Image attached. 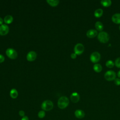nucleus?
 I'll list each match as a JSON object with an SVG mask.
<instances>
[{
    "mask_svg": "<svg viewBox=\"0 0 120 120\" xmlns=\"http://www.w3.org/2000/svg\"><path fill=\"white\" fill-rule=\"evenodd\" d=\"M69 103V99L67 97L62 96L58 101V106L60 109H64L68 105Z\"/></svg>",
    "mask_w": 120,
    "mask_h": 120,
    "instance_id": "1",
    "label": "nucleus"
},
{
    "mask_svg": "<svg viewBox=\"0 0 120 120\" xmlns=\"http://www.w3.org/2000/svg\"><path fill=\"white\" fill-rule=\"evenodd\" d=\"M98 39L101 43H106L109 39V36L107 32L101 31L98 34Z\"/></svg>",
    "mask_w": 120,
    "mask_h": 120,
    "instance_id": "2",
    "label": "nucleus"
},
{
    "mask_svg": "<svg viewBox=\"0 0 120 120\" xmlns=\"http://www.w3.org/2000/svg\"><path fill=\"white\" fill-rule=\"evenodd\" d=\"M53 103L49 100H46L44 101L41 105V108L44 111H50L53 108Z\"/></svg>",
    "mask_w": 120,
    "mask_h": 120,
    "instance_id": "3",
    "label": "nucleus"
},
{
    "mask_svg": "<svg viewBox=\"0 0 120 120\" xmlns=\"http://www.w3.org/2000/svg\"><path fill=\"white\" fill-rule=\"evenodd\" d=\"M6 53L8 58L13 60L15 59L18 56L16 51L11 48H8L6 51Z\"/></svg>",
    "mask_w": 120,
    "mask_h": 120,
    "instance_id": "4",
    "label": "nucleus"
},
{
    "mask_svg": "<svg viewBox=\"0 0 120 120\" xmlns=\"http://www.w3.org/2000/svg\"><path fill=\"white\" fill-rule=\"evenodd\" d=\"M116 73L112 70H108L104 75L105 78L108 81L114 80L116 78Z\"/></svg>",
    "mask_w": 120,
    "mask_h": 120,
    "instance_id": "5",
    "label": "nucleus"
},
{
    "mask_svg": "<svg viewBox=\"0 0 120 120\" xmlns=\"http://www.w3.org/2000/svg\"><path fill=\"white\" fill-rule=\"evenodd\" d=\"M101 56L100 53L98 52H93L90 56V61L94 63H96L98 62L100 59Z\"/></svg>",
    "mask_w": 120,
    "mask_h": 120,
    "instance_id": "6",
    "label": "nucleus"
},
{
    "mask_svg": "<svg viewBox=\"0 0 120 120\" xmlns=\"http://www.w3.org/2000/svg\"><path fill=\"white\" fill-rule=\"evenodd\" d=\"M84 50V47L81 43L77 44L74 47V52L76 55H81Z\"/></svg>",
    "mask_w": 120,
    "mask_h": 120,
    "instance_id": "7",
    "label": "nucleus"
},
{
    "mask_svg": "<svg viewBox=\"0 0 120 120\" xmlns=\"http://www.w3.org/2000/svg\"><path fill=\"white\" fill-rule=\"evenodd\" d=\"M9 27L6 24H2L0 26V35L5 36L9 32Z\"/></svg>",
    "mask_w": 120,
    "mask_h": 120,
    "instance_id": "8",
    "label": "nucleus"
},
{
    "mask_svg": "<svg viewBox=\"0 0 120 120\" xmlns=\"http://www.w3.org/2000/svg\"><path fill=\"white\" fill-rule=\"evenodd\" d=\"M37 58V53L34 51H30L29 52L26 56L27 60L29 61H34Z\"/></svg>",
    "mask_w": 120,
    "mask_h": 120,
    "instance_id": "9",
    "label": "nucleus"
},
{
    "mask_svg": "<svg viewBox=\"0 0 120 120\" xmlns=\"http://www.w3.org/2000/svg\"><path fill=\"white\" fill-rule=\"evenodd\" d=\"M70 100L71 101L74 103H77L80 99V96L77 92H73L70 95Z\"/></svg>",
    "mask_w": 120,
    "mask_h": 120,
    "instance_id": "10",
    "label": "nucleus"
},
{
    "mask_svg": "<svg viewBox=\"0 0 120 120\" xmlns=\"http://www.w3.org/2000/svg\"><path fill=\"white\" fill-rule=\"evenodd\" d=\"M98 35V31L97 30L94 29H90L87 31L86 33L87 36L89 38H93Z\"/></svg>",
    "mask_w": 120,
    "mask_h": 120,
    "instance_id": "11",
    "label": "nucleus"
},
{
    "mask_svg": "<svg viewBox=\"0 0 120 120\" xmlns=\"http://www.w3.org/2000/svg\"><path fill=\"white\" fill-rule=\"evenodd\" d=\"M75 115L78 119H82L85 116V113L82 110L78 109L75 111Z\"/></svg>",
    "mask_w": 120,
    "mask_h": 120,
    "instance_id": "12",
    "label": "nucleus"
},
{
    "mask_svg": "<svg viewBox=\"0 0 120 120\" xmlns=\"http://www.w3.org/2000/svg\"><path fill=\"white\" fill-rule=\"evenodd\" d=\"M112 21L116 24H120V14L116 13L114 14L112 17Z\"/></svg>",
    "mask_w": 120,
    "mask_h": 120,
    "instance_id": "13",
    "label": "nucleus"
},
{
    "mask_svg": "<svg viewBox=\"0 0 120 120\" xmlns=\"http://www.w3.org/2000/svg\"><path fill=\"white\" fill-rule=\"evenodd\" d=\"M13 21V17L11 15H7L4 18V22L6 24H10Z\"/></svg>",
    "mask_w": 120,
    "mask_h": 120,
    "instance_id": "14",
    "label": "nucleus"
},
{
    "mask_svg": "<svg viewBox=\"0 0 120 120\" xmlns=\"http://www.w3.org/2000/svg\"><path fill=\"white\" fill-rule=\"evenodd\" d=\"M95 26L96 30L98 31H101L104 28L103 23L99 21H98L95 23Z\"/></svg>",
    "mask_w": 120,
    "mask_h": 120,
    "instance_id": "15",
    "label": "nucleus"
},
{
    "mask_svg": "<svg viewBox=\"0 0 120 120\" xmlns=\"http://www.w3.org/2000/svg\"><path fill=\"white\" fill-rule=\"evenodd\" d=\"M18 93L17 90L15 89H12L10 91V96L12 98H16L18 96Z\"/></svg>",
    "mask_w": 120,
    "mask_h": 120,
    "instance_id": "16",
    "label": "nucleus"
},
{
    "mask_svg": "<svg viewBox=\"0 0 120 120\" xmlns=\"http://www.w3.org/2000/svg\"><path fill=\"white\" fill-rule=\"evenodd\" d=\"M103 13V10L101 8H98L95 11L94 15L96 17L99 18L102 15Z\"/></svg>",
    "mask_w": 120,
    "mask_h": 120,
    "instance_id": "17",
    "label": "nucleus"
},
{
    "mask_svg": "<svg viewBox=\"0 0 120 120\" xmlns=\"http://www.w3.org/2000/svg\"><path fill=\"white\" fill-rule=\"evenodd\" d=\"M46 2L52 7H56L59 3V0H47Z\"/></svg>",
    "mask_w": 120,
    "mask_h": 120,
    "instance_id": "18",
    "label": "nucleus"
},
{
    "mask_svg": "<svg viewBox=\"0 0 120 120\" xmlns=\"http://www.w3.org/2000/svg\"><path fill=\"white\" fill-rule=\"evenodd\" d=\"M93 69L96 72L99 73L102 70V67L99 64H95L93 66Z\"/></svg>",
    "mask_w": 120,
    "mask_h": 120,
    "instance_id": "19",
    "label": "nucleus"
},
{
    "mask_svg": "<svg viewBox=\"0 0 120 120\" xmlns=\"http://www.w3.org/2000/svg\"><path fill=\"white\" fill-rule=\"evenodd\" d=\"M112 1L110 0H103L101 1V4L105 7H108L111 6Z\"/></svg>",
    "mask_w": 120,
    "mask_h": 120,
    "instance_id": "20",
    "label": "nucleus"
},
{
    "mask_svg": "<svg viewBox=\"0 0 120 120\" xmlns=\"http://www.w3.org/2000/svg\"><path fill=\"white\" fill-rule=\"evenodd\" d=\"M105 65L108 68H112L114 67V63L112 60H108L106 62Z\"/></svg>",
    "mask_w": 120,
    "mask_h": 120,
    "instance_id": "21",
    "label": "nucleus"
},
{
    "mask_svg": "<svg viewBox=\"0 0 120 120\" xmlns=\"http://www.w3.org/2000/svg\"><path fill=\"white\" fill-rule=\"evenodd\" d=\"M38 117L39 118H43L45 116V112L44 111L42 110V111H40L38 112Z\"/></svg>",
    "mask_w": 120,
    "mask_h": 120,
    "instance_id": "22",
    "label": "nucleus"
},
{
    "mask_svg": "<svg viewBox=\"0 0 120 120\" xmlns=\"http://www.w3.org/2000/svg\"><path fill=\"white\" fill-rule=\"evenodd\" d=\"M114 65L118 68H120V57L117 58L115 61Z\"/></svg>",
    "mask_w": 120,
    "mask_h": 120,
    "instance_id": "23",
    "label": "nucleus"
},
{
    "mask_svg": "<svg viewBox=\"0 0 120 120\" xmlns=\"http://www.w3.org/2000/svg\"><path fill=\"white\" fill-rule=\"evenodd\" d=\"M114 83L116 85H120V78H116L114 79Z\"/></svg>",
    "mask_w": 120,
    "mask_h": 120,
    "instance_id": "24",
    "label": "nucleus"
},
{
    "mask_svg": "<svg viewBox=\"0 0 120 120\" xmlns=\"http://www.w3.org/2000/svg\"><path fill=\"white\" fill-rule=\"evenodd\" d=\"M19 114L20 116H22V117H23L24 116V115H25V112L22 111V110H20L19 112Z\"/></svg>",
    "mask_w": 120,
    "mask_h": 120,
    "instance_id": "25",
    "label": "nucleus"
},
{
    "mask_svg": "<svg viewBox=\"0 0 120 120\" xmlns=\"http://www.w3.org/2000/svg\"><path fill=\"white\" fill-rule=\"evenodd\" d=\"M5 60V58L3 55L0 54V63L3 62Z\"/></svg>",
    "mask_w": 120,
    "mask_h": 120,
    "instance_id": "26",
    "label": "nucleus"
},
{
    "mask_svg": "<svg viewBox=\"0 0 120 120\" xmlns=\"http://www.w3.org/2000/svg\"><path fill=\"white\" fill-rule=\"evenodd\" d=\"M76 55H77L75 53H71L70 56H71V58L72 59H75L76 58Z\"/></svg>",
    "mask_w": 120,
    "mask_h": 120,
    "instance_id": "27",
    "label": "nucleus"
},
{
    "mask_svg": "<svg viewBox=\"0 0 120 120\" xmlns=\"http://www.w3.org/2000/svg\"><path fill=\"white\" fill-rule=\"evenodd\" d=\"M21 120H29V118L27 116H24L22 118V119Z\"/></svg>",
    "mask_w": 120,
    "mask_h": 120,
    "instance_id": "28",
    "label": "nucleus"
},
{
    "mask_svg": "<svg viewBox=\"0 0 120 120\" xmlns=\"http://www.w3.org/2000/svg\"><path fill=\"white\" fill-rule=\"evenodd\" d=\"M3 21H4V20L2 19V18H1V17H0V25H2V24H3L2 23H3Z\"/></svg>",
    "mask_w": 120,
    "mask_h": 120,
    "instance_id": "29",
    "label": "nucleus"
},
{
    "mask_svg": "<svg viewBox=\"0 0 120 120\" xmlns=\"http://www.w3.org/2000/svg\"><path fill=\"white\" fill-rule=\"evenodd\" d=\"M117 75H118V76L119 78H120V70H119V71H118V73H117Z\"/></svg>",
    "mask_w": 120,
    "mask_h": 120,
    "instance_id": "30",
    "label": "nucleus"
},
{
    "mask_svg": "<svg viewBox=\"0 0 120 120\" xmlns=\"http://www.w3.org/2000/svg\"><path fill=\"white\" fill-rule=\"evenodd\" d=\"M119 29H120V26H119Z\"/></svg>",
    "mask_w": 120,
    "mask_h": 120,
    "instance_id": "31",
    "label": "nucleus"
}]
</instances>
